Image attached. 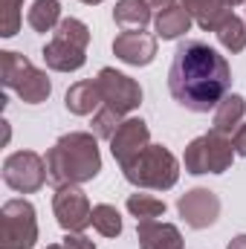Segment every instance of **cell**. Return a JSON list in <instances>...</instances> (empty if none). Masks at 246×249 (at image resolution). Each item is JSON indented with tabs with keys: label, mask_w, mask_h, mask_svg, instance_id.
<instances>
[{
	"label": "cell",
	"mask_w": 246,
	"mask_h": 249,
	"mask_svg": "<svg viewBox=\"0 0 246 249\" xmlns=\"http://www.w3.org/2000/svg\"><path fill=\"white\" fill-rule=\"evenodd\" d=\"M232 87L229 61L200 38H185L168 70V90L177 105L191 113L214 110Z\"/></svg>",
	"instance_id": "cell-1"
},
{
	"label": "cell",
	"mask_w": 246,
	"mask_h": 249,
	"mask_svg": "<svg viewBox=\"0 0 246 249\" xmlns=\"http://www.w3.org/2000/svg\"><path fill=\"white\" fill-rule=\"evenodd\" d=\"M99 136L72 130L47 151V174L55 188L61 186H81L99 177L102 171V154H99Z\"/></svg>",
	"instance_id": "cell-2"
},
{
	"label": "cell",
	"mask_w": 246,
	"mask_h": 249,
	"mask_svg": "<svg viewBox=\"0 0 246 249\" xmlns=\"http://www.w3.org/2000/svg\"><path fill=\"white\" fill-rule=\"evenodd\" d=\"M87 44H90V29L78 18H64L55 26L53 38L44 47V61L55 72H75L87 61Z\"/></svg>",
	"instance_id": "cell-3"
},
{
	"label": "cell",
	"mask_w": 246,
	"mask_h": 249,
	"mask_svg": "<svg viewBox=\"0 0 246 249\" xmlns=\"http://www.w3.org/2000/svg\"><path fill=\"white\" fill-rule=\"evenodd\" d=\"M124 171V180L136 188H151V191H168L180 180V162L177 157L162 148V145H148Z\"/></svg>",
	"instance_id": "cell-4"
},
{
	"label": "cell",
	"mask_w": 246,
	"mask_h": 249,
	"mask_svg": "<svg viewBox=\"0 0 246 249\" xmlns=\"http://www.w3.org/2000/svg\"><path fill=\"white\" fill-rule=\"evenodd\" d=\"M0 75H3V84L9 90H15L20 96V102H26V105H41L53 93L47 72L38 70L20 53H12V50L0 53Z\"/></svg>",
	"instance_id": "cell-5"
},
{
	"label": "cell",
	"mask_w": 246,
	"mask_h": 249,
	"mask_svg": "<svg viewBox=\"0 0 246 249\" xmlns=\"http://www.w3.org/2000/svg\"><path fill=\"white\" fill-rule=\"evenodd\" d=\"M232 160H235L232 136L217 133V130H209V133L191 139L183 157L188 174H223L232 168Z\"/></svg>",
	"instance_id": "cell-6"
},
{
	"label": "cell",
	"mask_w": 246,
	"mask_h": 249,
	"mask_svg": "<svg viewBox=\"0 0 246 249\" xmlns=\"http://www.w3.org/2000/svg\"><path fill=\"white\" fill-rule=\"evenodd\" d=\"M38 241L35 206L29 200H9L0 209V244L3 249H32Z\"/></svg>",
	"instance_id": "cell-7"
},
{
	"label": "cell",
	"mask_w": 246,
	"mask_h": 249,
	"mask_svg": "<svg viewBox=\"0 0 246 249\" xmlns=\"http://www.w3.org/2000/svg\"><path fill=\"white\" fill-rule=\"evenodd\" d=\"M50 180L47 174V160H41L35 151H15L3 160V183L12 191L20 194H35Z\"/></svg>",
	"instance_id": "cell-8"
},
{
	"label": "cell",
	"mask_w": 246,
	"mask_h": 249,
	"mask_svg": "<svg viewBox=\"0 0 246 249\" xmlns=\"http://www.w3.org/2000/svg\"><path fill=\"white\" fill-rule=\"evenodd\" d=\"M96 84H99V93H102V105L116 110L119 116H127L130 110H136L142 105V87L113 67H102L99 75H96Z\"/></svg>",
	"instance_id": "cell-9"
},
{
	"label": "cell",
	"mask_w": 246,
	"mask_h": 249,
	"mask_svg": "<svg viewBox=\"0 0 246 249\" xmlns=\"http://www.w3.org/2000/svg\"><path fill=\"white\" fill-rule=\"evenodd\" d=\"M53 212L64 232H81L93 223V206L78 186H61L53 194Z\"/></svg>",
	"instance_id": "cell-10"
},
{
	"label": "cell",
	"mask_w": 246,
	"mask_h": 249,
	"mask_svg": "<svg viewBox=\"0 0 246 249\" xmlns=\"http://www.w3.org/2000/svg\"><path fill=\"white\" fill-rule=\"evenodd\" d=\"M177 209H180V217L185 220V226L209 229L220 217V197L209 188H191L177 200Z\"/></svg>",
	"instance_id": "cell-11"
},
{
	"label": "cell",
	"mask_w": 246,
	"mask_h": 249,
	"mask_svg": "<svg viewBox=\"0 0 246 249\" xmlns=\"http://www.w3.org/2000/svg\"><path fill=\"white\" fill-rule=\"evenodd\" d=\"M151 145V130H148V124L142 122V119H136V116H130V119H124L119 124V130L113 133V139H110V154H113V160L127 168L145 148Z\"/></svg>",
	"instance_id": "cell-12"
},
{
	"label": "cell",
	"mask_w": 246,
	"mask_h": 249,
	"mask_svg": "<svg viewBox=\"0 0 246 249\" xmlns=\"http://www.w3.org/2000/svg\"><path fill=\"white\" fill-rule=\"evenodd\" d=\"M113 53L116 58L130 67H148L157 58V38L142 32V29H130V32H119L113 41Z\"/></svg>",
	"instance_id": "cell-13"
},
{
	"label": "cell",
	"mask_w": 246,
	"mask_h": 249,
	"mask_svg": "<svg viewBox=\"0 0 246 249\" xmlns=\"http://www.w3.org/2000/svg\"><path fill=\"white\" fill-rule=\"evenodd\" d=\"M139 249H183V235L165 220H136Z\"/></svg>",
	"instance_id": "cell-14"
},
{
	"label": "cell",
	"mask_w": 246,
	"mask_h": 249,
	"mask_svg": "<svg viewBox=\"0 0 246 249\" xmlns=\"http://www.w3.org/2000/svg\"><path fill=\"white\" fill-rule=\"evenodd\" d=\"M64 105H67V110L75 113V116H90V113H96V110L102 107V93H99L96 78H93V81H75V84L67 90Z\"/></svg>",
	"instance_id": "cell-15"
},
{
	"label": "cell",
	"mask_w": 246,
	"mask_h": 249,
	"mask_svg": "<svg viewBox=\"0 0 246 249\" xmlns=\"http://www.w3.org/2000/svg\"><path fill=\"white\" fill-rule=\"evenodd\" d=\"M244 116H246V99L244 96H238V93H232V96H226V99L214 107L211 130L232 136V133L244 124Z\"/></svg>",
	"instance_id": "cell-16"
},
{
	"label": "cell",
	"mask_w": 246,
	"mask_h": 249,
	"mask_svg": "<svg viewBox=\"0 0 246 249\" xmlns=\"http://www.w3.org/2000/svg\"><path fill=\"white\" fill-rule=\"evenodd\" d=\"M185 12L191 15V20L200 26V29H217V23L226 18V12H229V6L223 3V0H183L180 3Z\"/></svg>",
	"instance_id": "cell-17"
},
{
	"label": "cell",
	"mask_w": 246,
	"mask_h": 249,
	"mask_svg": "<svg viewBox=\"0 0 246 249\" xmlns=\"http://www.w3.org/2000/svg\"><path fill=\"white\" fill-rule=\"evenodd\" d=\"M154 12L145 0H119L116 9H113V20L122 32H130V29H145L151 23Z\"/></svg>",
	"instance_id": "cell-18"
},
{
	"label": "cell",
	"mask_w": 246,
	"mask_h": 249,
	"mask_svg": "<svg viewBox=\"0 0 246 249\" xmlns=\"http://www.w3.org/2000/svg\"><path fill=\"white\" fill-rule=\"evenodd\" d=\"M154 26H157V38L174 41V38H183L191 29V15L183 6H171V9H165V12H159L154 18Z\"/></svg>",
	"instance_id": "cell-19"
},
{
	"label": "cell",
	"mask_w": 246,
	"mask_h": 249,
	"mask_svg": "<svg viewBox=\"0 0 246 249\" xmlns=\"http://www.w3.org/2000/svg\"><path fill=\"white\" fill-rule=\"evenodd\" d=\"M61 3L58 0H35L29 15H26V23L35 29V32H55V26L61 23Z\"/></svg>",
	"instance_id": "cell-20"
},
{
	"label": "cell",
	"mask_w": 246,
	"mask_h": 249,
	"mask_svg": "<svg viewBox=\"0 0 246 249\" xmlns=\"http://www.w3.org/2000/svg\"><path fill=\"white\" fill-rule=\"evenodd\" d=\"M214 35H217V41H220V47H223L226 53H244V47H246V23L235 15V12H226V18L217 23Z\"/></svg>",
	"instance_id": "cell-21"
},
{
	"label": "cell",
	"mask_w": 246,
	"mask_h": 249,
	"mask_svg": "<svg viewBox=\"0 0 246 249\" xmlns=\"http://www.w3.org/2000/svg\"><path fill=\"white\" fill-rule=\"evenodd\" d=\"M93 229L102 238H119L122 235V214L116 212V206H110V203L93 206Z\"/></svg>",
	"instance_id": "cell-22"
},
{
	"label": "cell",
	"mask_w": 246,
	"mask_h": 249,
	"mask_svg": "<svg viewBox=\"0 0 246 249\" xmlns=\"http://www.w3.org/2000/svg\"><path fill=\"white\" fill-rule=\"evenodd\" d=\"M165 200L154 197V194H130L127 197V212L136 217V220H157L165 214Z\"/></svg>",
	"instance_id": "cell-23"
},
{
	"label": "cell",
	"mask_w": 246,
	"mask_h": 249,
	"mask_svg": "<svg viewBox=\"0 0 246 249\" xmlns=\"http://www.w3.org/2000/svg\"><path fill=\"white\" fill-rule=\"evenodd\" d=\"M20 9H23V0H0V35L3 38L18 35L20 20H23Z\"/></svg>",
	"instance_id": "cell-24"
},
{
	"label": "cell",
	"mask_w": 246,
	"mask_h": 249,
	"mask_svg": "<svg viewBox=\"0 0 246 249\" xmlns=\"http://www.w3.org/2000/svg\"><path fill=\"white\" fill-rule=\"evenodd\" d=\"M122 122H124V116H119L116 110H110V107L102 105V107L93 113V133H96L99 139H107V142H110Z\"/></svg>",
	"instance_id": "cell-25"
},
{
	"label": "cell",
	"mask_w": 246,
	"mask_h": 249,
	"mask_svg": "<svg viewBox=\"0 0 246 249\" xmlns=\"http://www.w3.org/2000/svg\"><path fill=\"white\" fill-rule=\"evenodd\" d=\"M61 244H64V249H96V244L87 235H81V232H67Z\"/></svg>",
	"instance_id": "cell-26"
},
{
	"label": "cell",
	"mask_w": 246,
	"mask_h": 249,
	"mask_svg": "<svg viewBox=\"0 0 246 249\" xmlns=\"http://www.w3.org/2000/svg\"><path fill=\"white\" fill-rule=\"evenodd\" d=\"M232 145H235V154L238 157H246V122L235 130V136H232Z\"/></svg>",
	"instance_id": "cell-27"
},
{
	"label": "cell",
	"mask_w": 246,
	"mask_h": 249,
	"mask_svg": "<svg viewBox=\"0 0 246 249\" xmlns=\"http://www.w3.org/2000/svg\"><path fill=\"white\" fill-rule=\"evenodd\" d=\"M145 3H148V6H151V12H157V15H159V12H165V9H171V6H177L174 0H145Z\"/></svg>",
	"instance_id": "cell-28"
},
{
	"label": "cell",
	"mask_w": 246,
	"mask_h": 249,
	"mask_svg": "<svg viewBox=\"0 0 246 249\" xmlns=\"http://www.w3.org/2000/svg\"><path fill=\"white\" fill-rule=\"evenodd\" d=\"M226 249H246V235H235L232 241H229V247Z\"/></svg>",
	"instance_id": "cell-29"
},
{
	"label": "cell",
	"mask_w": 246,
	"mask_h": 249,
	"mask_svg": "<svg viewBox=\"0 0 246 249\" xmlns=\"http://www.w3.org/2000/svg\"><path fill=\"white\" fill-rule=\"evenodd\" d=\"M223 3H226V6H232V9H235V6H241V3H246V0H223Z\"/></svg>",
	"instance_id": "cell-30"
},
{
	"label": "cell",
	"mask_w": 246,
	"mask_h": 249,
	"mask_svg": "<svg viewBox=\"0 0 246 249\" xmlns=\"http://www.w3.org/2000/svg\"><path fill=\"white\" fill-rule=\"evenodd\" d=\"M81 3H87V6H99L102 0H81Z\"/></svg>",
	"instance_id": "cell-31"
},
{
	"label": "cell",
	"mask_w": 246,
	"mask_h": 249,
	"mask_svg": "<svg viewBox=\"0 0 246 249\" xmlns=\"http://www.w3.org/2000/svg\"><path fill=\"white\" fill-rule=\"evenodd\" d=\"M47 249H64V244H53V247H47Z\"/></svg>",
	"instance_id": "cell-32"
}]
</instances>
